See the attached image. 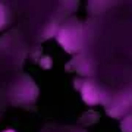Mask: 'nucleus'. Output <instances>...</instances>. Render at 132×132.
<instances>
[{
    "mask_svg": "<svg viewBox=\"0 0 132 132\" xmlns=\"http://www.w3.org/2000/svg\"><path fill=\"white\" fill-rule=\"evenodd\" d=\"M57 40L62 44V47L65 48L68 53H76L82 50L84 46V28L79 22H69L65 27H62Z\"/></svg>",
    "mask_w": 132,
    "mask_h": 132,
    "instance_id": "1",
    "label": "nucleus"
},
{
    "mask_svg": "<svg viewBox=\"0 0 132 132\" xmlns=\"http://www.w3.org/2000/svg\"><path fill=\"white\" fill-rule=\"evenodd\" d=\"M75 87L81 91L82 100L90 106L94 104H107V101L110 100V94H109L106 88L100 87L91 79H76L75 81Z\"/></svg>",
    "mask_w": 132,
    "mask_h": 132,
    "instance_id": "2",
    "label": "nucleus"
},
{
    "mask_svg": "<svg viewBox=\"0 0 132 132\" xmlns=\"http://www.w3.org/2000/svg\"><path fill=\"white\" fill-rule=\"evenodd\" d=\"M104 107H106V112H107L109 116L116 119L122 118L132 107V91L125 90L114 95H110V100L107 101V104Z\"/></svg>",
    "mask_w": 132,
    "mask_h": 132,
    "instance_id": "3",
    "label": "nucleus"
},
{
    "mask_svg": "<svg viewBox=\"0 0 132 132\" xmlns=\"http://www.w3.org/2000/svg\"><path fill=\"white\" fill-rule=\"evenodd\" d=\"M120 128H122V132H132V112L122 120Z\"/></svg>",
    "mask_w": 132,
    "mask_h": 132,
    "instance_id": "4",
    "label": "nucleus"
},
{
    "mask_svg": "<svg viewBox=\"0 0 132 132\" xmlns=\"http://www.w3.org/2000/svg\"><path fill=\"white\" fill-rule=\"evenodd\" d=\"M6 21H7V15H6V9L5 6L0 3V29L6 25Z\"/></svg>",
    "mask_w": 132,
    "mask_h": 132,
    "instance_id": "5",
    "label": "nucleus"
},
{
    "mask_svg": "<svg viewBox=\"0 0 132 132\" xmlns=\"http://www.w3.org/2000/svg\"><path fill=\"white\" fill-rule=\"evenodd\" d=\"M5 132H15V131H12V129H9V131H5Z\"/></svg>",
    "mask_w": 132,
    "mask_h": 132,
    "instance_id": "6",
    "label": "nucleus"
}]
</instances>
